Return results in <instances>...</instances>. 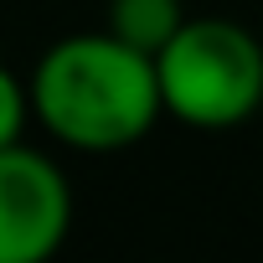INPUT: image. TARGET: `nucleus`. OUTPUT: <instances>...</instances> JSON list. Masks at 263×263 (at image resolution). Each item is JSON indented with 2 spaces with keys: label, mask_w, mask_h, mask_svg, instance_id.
Returning a JSON list of instances; mask_svg holds the SVG:
<instances>
[{
  "label": "nucleus",
  "mask_w": 263,
  "mask_h": 263,
  "mask_svg": "<svg viewBox=\"0 0 263 263\" xmlns=\"http://www.w3.org/2000/svg\"><path fill=\"white\" fill-rule=\"evenodd\" d=\"M165 114L191 129H232L263 103V47L227 16H186L155 57Z\"/></svg>",
  "instance_id": "nucleus-2"
},
{
  "label": "nucleus",
  "mask_w": 263,
  "mask_h": 263,
  "mask_svg": "<svg viewBox=\"0 0 263 263\" xmlns=\"http://www.w3.org/2000/svg\"><path fill=\"white\" fill-rule=\"evenodd\" d=\"M72 227L67 176L31 145L0 150V263H47Z\"/></svg>",
  "instance_id": "nucleus-3"
},
{
  "label": "nucleus",
  "mask_w": 263,
  "mask_h": 263,
  "mask_svg": "<svg viewBox=\"0 0 263 263\" xmlns=\"http://www.w3.org/2000/svg\"><path fill=\"white\" fill-rule=\"evenodd\" d=\"M181 26H186L181 0H108V31L150 57H160Z\"/></svg>",
  "instance_id": "nucleus-4"
},
{
  "label": "nucleus",
  "mask_w": 263,
  "mask_h": 263,
  "mask_svg": "<svg viewBox=\"0 0 263 263\" xmlns=\"http://www.w3.org/2000/svg\"><path fill=\"white\" fill-rule=\"evenodd\" d=\"M31 114H36L31 108V83H21L6 62H0V150L21 140V129H26Z\"/></svg>",
  "instance_id": "nucleus-5"
},
{
  "label": "nucleus",
  "mask_w": 263,
  "mask_h": 263,
  "mask_svg": "<svg viewBox=\"0 0 263 263\" xmlns=\"http://www.w3.org/2000/svg\"><path fill=\"white\" fill-rule=\"evenodd\" d=\"M31 108L42 129L67 150L114 155L150 135L165 114V98L155 57L103 26L42 52L31 72Z\"/></svg>",
  "instance_id": "nucleus-1"
}]
</instances>
